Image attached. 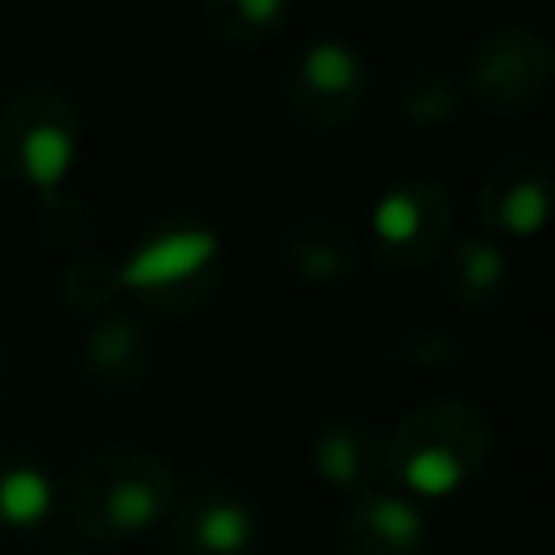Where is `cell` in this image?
Listing matches in <instances>:
<instances>
[{
	"mask_svg": "<svg viewBox=\"0 0 555 555\" xmlns=\"http://www.w3.org/2000/svg\"><path fill=\"white\" fill-rule=\"evenodd\" d=\"M173 490L178 481L160 455L139 447H104L69 473L61 512L78 538L108 546L160 529Z\"/></svg>",
	"mask_w": 555,
	"mask_h": 555,
	"instance_id": "obj_1",
	"label": "cell"
},
{
	"mask_svg": "<svg viewBox=\"0 0 555 555\" xmlns=\"http://www.w3.org/2000/svg\"><path fill=\"white\" fill-rule=\"evenodd\" d=\"M490 421L477 403L442 395L408 408L386 434V473L408 499H447L490 460Z\"/></svg>",
	"mask_w": 555,
	"mask_h": 555,
	"instance_id": "obj_2",
	"label": "cell"
},
{
	"mask_svg": "<svg viewBox=\"0 0 555 555\" xmlns=\"http://www.w3.org/2000/svg\"><path fill=\"white\" fill-rule=\"evenodd\" d=\"M117 278L143 312L186 317L221 282V234L199 217H165L117 260Z\"/></svg>",
	"mask_w": 555,
	"mask_h": 555,
	"instance_id": "obj_3",
	"label": "cell"
},
{
	"mask_svg": "<svg viewBox=\"0 0 555 555\" xmlns=\"http://www.w3.org/2000/svg\"><path fill=\"white\" fill-rule=\"evenodd\" d=\"M74 156L78 113L69 95H61L48 82L22 87L0 113V169L39 199H52L65 191Z\"/></svg>",
	"mask_w": 555,
	"mask_h": 555,
	"instance_id": "obj_4",
	"label": "cell"
},
{
	"mask_svg": "<svg viewBox=\"0 0 555 555\" xmlns=\"http://www.w3.org/2000/svg\"><path fill=\"white\" fill-rule=\"evenodd\" d=\"M551 69L555 61L546 35L529 22H503L468 48L460 95L490 117H520L546 95Z\"/></svg>",
	"mask_w": 555,
	"mask_h": 555,
	"instance_id": "obj_5",
	"label": "cell"
},
{
	"mask_svg": "<svg viewBox=\"0 0 555 555\" xmlns=\"http://www.w3.org/2000/svg\"><path fill=\"white\" fill-rule=\"evenodd\" d=\"M455 230V208L434 178H399L390 182L369 212L373 260L386 273H412L442 256Z\"/></svg>",
	"mask_w": 555,
	"mask_h": 555,
	"instance_id": "obj_6",
	"label": "cell"
},
{
	"mask_svg": "<svg viewBox=\"0 0 555 555\" xmlns=\"http://www.w3.org/2000/svg\"><path fill=\"white\" fill-rule=\"evenodd\" d=\"M282 108L308 130H343L369 95V61L347 39L304 43L282 74Z\"/></svg>",
	"mask_w": 555,
	"mask_h": 555,
	"instance_id": "obj_7",
	"label": "cell"
},
{
	"mask_svg": "<svg viewBox=\"0 0 555 555\" xmlns=\"http://www.w3.org/2000/svg\"><path fill=\"white\" fill-rule=\"evenodd\" d=\"M165 529L178 555H251L260 520L234 486L195 481L186 490H173Z\"/></svg>",
	"mask_w": 555,
	"mask_h": 555,
	"instance_id": "obj_8",
	"label": "cell"
},
{
	"mask_svg": "<svg viewBox=\"0 0 555 555\" xmlns=\"http://www.w3.org/2000/svg\"><path fill=\"white\" fill-rule=\"evenodd\" d=\"M477 217L494 238H533L551 217V165L533 152L499 156L481 173Z\"/></svg>",
	"mask_w": 555,
	"mask_h": 555,
	"instance_id": "obj_9",
	"label": "cell"
},
{
	"mask_svg": "<svg viewBox=\"0 0 555 555\" xmlns=\"http://www.w3.org/2000/svg\"><path fill=\"white\" fill-rule=\"evenodd\" d=\"M308 464L334 494H347V499L386 490V481H390L386 438L347 412H330L317 421V429L308 438Z\"/></svg>",
	"mask_w": 555,
	"mask_h": 555,
	"instance_id": "obj_10",
	"label": "cell"
},
{
	"mask_svg": "<svg viewBox=\"0 0 555 555\" xmlns=\"http://www.w3.org/2000/svg\"><path fill=\"white\" fill-rule=\"evenodd\" d=\"M338 555H429L425 512L395 486L360 494L338 525Z\"/></svg>",
	"mask_w": 555,
	"mask_h": 555,
	"instance_id": "obj_11",
	"label": "cell"
},
{
	"mask_svg": "<svg viewBox=\"0 0 555 555\" xmlns=\"http://www.w3.org/2000/svg\"><path fill=\"white\" fill-rule=\"evenodd\" d=\"M82 373L113 395L139 390L152 373V334L134 312H100L82 334Z\"/></svg>",
	"mask_w": 555,
	"mask_h": 555,
	"instance_id": "obj_12",
	"label": "cell"
},
{
	"mask_svg": "<svg viewBox=\"0 0 555 555\" xmlns=\"http://www.w3.org/2000/svg\"><path fill=\"white\" fill-rule=\"evenodd\" d=\"M282 260L304 286H338L356 273L360 243L334 217H304L282 238Z\"/></svg>",
	"mask_w": 555,
	"mask_h": 555,
	"instance_id": "obj_13",
	"label": "cell"
},
{
	"mask_svg": "<svg viewBox=\"0 0 555 555\" xmlns=\"http://www.w3.org/2000/svg\"><path fill=\"white\" fill-rule=\"evenodd\" d=\"M442 291L464 312H490L512 278L507 251L490 234H464L442 247Z\"/></svg>",
	"mask_w": 555,
	"mask_h": 555,
	"instance_id": "obj_14",
	"label": "cell"
},
{
	"mask_svg": "<svg viewBox=\"0 0 555 555\" xmlns=\"http://www.w3.org/2000/svg\"><path fill=\"white\" fill-rule=\"evenodd\" d=\"M56 503L61 494L48 468L17 447H0V533L39 529L56 512Z\"/></svg>",
	"mask_w": 555,
	"mask_h": 555,
	"instance_id": "obj_15",
	"label": "cell"
},
{
	"mask_svg": "<svg viewBox=\"0 0 555 555\" xmlns=\"http://www.w3.org/2000/svg\"><path fill=\"white\" fill-rule=\"evenodd\" d=\"M291 0H204V26L225 48H260L286 22Z\"/></svg>",
	"mask_w": 555,
	"mask_h": 555,
	"instance_id": "obj_16",
	"label": "cell"
},
{
	"mask_svg": "<svg viewBox=\"0 0 555 555\" xmlns=\"http://www.w3.org/2000/svg\"><path fill=\"white\" fill-rule=\"evenodd\" d=\"M460 100H464L460 95V82L451 74L425 65V69H416V74L403 78V87H399V117L408 126L438 130V126H447L460 113Z\"/></svg>",
	"mask_w": 555,
	"mask_h": 555,
	"instance_id": "obj_17",
	"label": "cell"
},
{
	"mask_svg": "<svg viewBox=\"0 0 555 555\" xmlns=\"http://www.w3.org/2000/svg\"><path fill=\"white\" fill-rule=\"evenodd\" d=\"M121 295V278H117V260L113 256H74L65 269H61V299L74 308V312H108Z\"/></svg>",
	"mask_w": 555,
	"mask_h": 555,
	"instance_id": "obj_18",
	"label": "cell"
},
{
	"mask_svg": "<svg viewBox=\"0 0 555 555\" xmlns=\"http://www.w3.org/2000/svg\"><path fill=\"white\" fill-rule=\"evenodd\" d=\"M395 356L403 364H412V369H447V364H455L464 356V347H460V338L451 330H416L403 343H395Z\"/></svg>",
	"mask_w": 555,
	"mask_h": 555,
	"instance_id": "obj_19",
	"label": "cell"
},
{
	"mask_svg": "<svg viewBox=\"0 0 555 555\" xmlns=\"http://www.w3.org/2000/svg\"><path fill=\"white\" fill-rule=\"evenodd\" d=\"M39 230H43V238L56 243V247L82 243V238H87V212H82V204L65 199V191H61V195H52V199H39Z\"/></svg>",
	"mask_w": 555,
	"mask_h": 555,
	"instance_id": "obj_20",
	"label": "cell"
},
{
	"mask_svg": "<svg viewBox=\"0 0 555 555\" xmlns=\"http://www.w3.org/2000/svg\"><path fill=\"white\" fill-rule=\"evenodd\" d=\"M56 555H87V551H78V546H74V551H56Z\"/></svg>",
	"mask_w": 555,
	"mask_h": 555,
	"instance_id": "obj_21",
	"label": "cell"
},
{
	"mask_svg": "<svg viewBox=\"0 0 555 555\" xmlns=\"http://www.w3.org/2000/svg\"><path fill=\"white\" fill-rule=\"evenodd\" d=\"M0 377H4V356H0Z\"/></svg>",
	"mask_w": 555,
	"mask_h": 555,
	"instance_id": "obj_22",
	"label": "cell"
}]
</instances>
